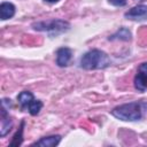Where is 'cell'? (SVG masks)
<instances>
[{
  "mask_svg": "<svg viewBox=\"0 0 147 147\" xmlns=\"http://www.w3.org/2000/svg\"><path fill=\"white\" fill-rule=\"evenodd\" d=\"M1 137H3V136H6L7 134V132L10 130V127H11V122H10V119H9V117L7 116V114H6V109H5V107H2V111H1Z\"/></svg>",
  "mask_w": 147,
  "mask_h": 147,
  "instance_id": "obj_10",
  "label": "cell"
},
{
  "mask_svg": "<svg viewBox=\"0 0 147 147\" xmlns=\"http://www.w3.org/2000/svg\"><path fill=\"white\" fill-rule=\"evenodd\" d=\"M15 14V7L10 2H2L0 6V17L2 21L13 17Z\"/></svg>",
  "mask_w": 147,
  "mask_h": 147,
  "instance_id": "obj_8",
  "label": "cell"
},
{
  "mask_svg": "<svg viewBox=\"0 0 147 147\" xmlns=\"http://www.w3.org/2000/svg\"><path fill=\"white\" fill-rule=\"evenodd\" d=\"M71 49L70 48H67V47H62L57 51L56 53V63L60 65V67H65L69 64L70 60H71Z\"/></svg>",
  "mask_w": 147,
  "mask_h": 147,
  "instance_id": "obj_7",
  "label": "cell"
},
{
  "mask_svg": "<svg viewBox=\"0 0 147 147\" xmlns=\"http://www.w3.org/2000/svg\"><path fill=\"white\" fill-rule=\"evenodd\" d=\"M22 127H23V123H22V126L20 127V130L17 131V133L14 136V139H13L10 146H18V145H21V142H22V132H23Z\"/></svg>",
  "mask_w": 147,
  "mask_h": 147,
  "instance_id": "obj_12",
  "label": "cell"
},
{
  "mask_svg": "<svg viewBox=\"0 0 147 147\" xmlns=\"http://www.w3.org/2000/svg\"><path fill=\"white\" fill-rule=\"evenodd\" d=\"M36 30H40V31H48V32H53V33H59V32H63L65 30H68L69 24L64 21H60V20H53L49 22H40V23H36L33 24Z\"/></svg>",
  "mask_w": 147,
  "mask_h": 147,
  "instance_id": "obj_4",
  "label": "cell"
},
{
  "mask_svg": "<svg viewBox=\"0 0 147 147\" xmlns=\"http://www.w3.org/2000/svg\"><path fill=\"white\" fill-rule=\"evenodd\" d=\"M46 1H48V2H57L59 0H46Z\"/></svg>",
  "mask_w": 147,
  "mask_h": 147,
  "instance_id": "obj_14",
  "label": "cell"
},
{
  "mask_svg": "<svg viewBox=\"0 0 147 147\" xmlns=\"http://www.w3.org/2000/svg\"><path fill=\"white\" fill-rule=\"evenodd\" d=\"M146 107L147 105L144 102H130L116 107L111 114L122 121H138L141 118Z\"/></svg>",
  "mask_w": 147,
  "mask_h": 147,
  "instance_id": "obj_1",
  "label": "cell"
},
{
  "mask_svg": "<svg viewBox=\"0 0 147 147\" xmlns=\"http://www.w3.org/2000/svg\"><path fill=\"white\" fill-rule=\"evenodd\" d=\"M134 86L139 91H145L147 88V63H142L134 78Z\"/></svg>",
  "mask_w": 147,
  "mask_h": 147,
  "instance_id": "obj_5",
  "label": "cell"
},
{
  "mask_svg": "<svg viewBox=\"0 0 147 147\" xmlns=\"http://www.w3.org/2000/svg\"><path fill=\"white\" fill-rule=\"evenodd\" d=\"M110 64L109 56L99 49H92L83 55L80 59V67L87 70L92 69H103Z\"/></svg>",
  "mask_w": 147,
  "mask_h": 147,
  "instance_id": "obj_2",
  "label": "cell"
},
{
  "mask_svg": "<svg viewBox=\"0 0 147 147\" xmlns=\"http://www.w3.org/2000/svg\"><path fill=\"white\" fill-rule=\"evenodd\" d=\"M60 140H61L60 136H51V137L41 138L34 145L36 146H41V147H53V146H56L60 142Z\"/></svg>",
  "mask_w": 147,
  "mask_h": 147,
  "instance_id": "obj_9",
  "label": "cell"
},
{
  "mask_svg": "<svg viewBox=\"0 0 147 147\" xmlns=\"http://www.w3.org/2000/svg\"><path fill=\"white\" fill-rule=\"evenodd\" d=\"M118 36H121V37H119L118 39H123V40H129V39H130V36H131V34H130V31H129V30H126V29H124V28H123V29H121V30H119V31H118V32H117L116 34H114V36H113V37H111L110 39H115V38H116V37H118Z\"/></svg>",
  "mask_w": 147,
  "mask_h": 147,
  "instance_id": "obj_11",
  "label": "cell"
},
{
  "mask_svg": "<svg viewBox=\"0 0 147 147\" xmlns=\"http://www.w3.org/2000/svg\"><path fill=\"white\" fill-rule=\"evenodd\" d=\"M125 17L130 18V20H134V21L147 20V6L146 5H138V6L133 7L132 9H130L125 14Z\"/></svg>",
  "mask_w": 147,
  "mask_h": 147,
  "instance_id": "obj_6",
  "label": "cell"
},
{
  "mask_svg": "<svg viewBox=\"0 0 147 147\" xmlns=\"http://www.w3.org/2000/svg\"><path fill=\"white\" fill-rule=\"evenodd\" d=\"M17 100H18V103L21 105V107L23 109L29 110V113L31 115H37L40 111L41 107H42L41 101L36 100L33 98V95L28 91L21 92L18 94V96H17Z\"/></svg>",
  "mask_w": 147,
  "mask_h": 147,
  "instance_id": "obj_3",
  "label": "cell"
},
{
  "mask_svg": "<svg viewBox=\"0 0 147 147\" xmlns=\"http://www.w3.org/2000/svg\"><path fill=\"white\" fill-rule=\"evenodd\" d=\"M114 6H124L126 3V0H108Z\"/></svg>",
  "mask_w": 147,
  "mask_h": 147,
  "instance_id": "obj_13",
  "label": "cell"
}]
</instances>
